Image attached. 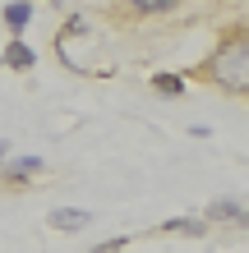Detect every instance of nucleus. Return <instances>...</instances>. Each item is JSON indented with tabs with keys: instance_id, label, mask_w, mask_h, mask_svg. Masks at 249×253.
<instances>
[{
	"instance_id": "obj_1",
	"label": "nucleus",
	"mask_w": 249,
	"mask_h": 253,
	"mask_svg": "<svg viewBox=\"0 0 249 253\" xmlns=\"http://www.w3.org/2000/svg\"><path fill=\"white\" fill-rule=\"evenodd\" d=\"M208 79L222 83L226 92H249V37H231L208 60Z\"/></svg>"
},
{
	"instance_id": "obj_2",
	"label": "nucleus",
	"mask_w": 249,
	"mask_h": 253,
	"mask_svg": "<svg viewBox=\"0 0 249 253\" xmlns=\"http://www.w3.org/2000/svg\"><path fill=\"white\" fill-rule=\"evenodd\" d=\"M47 221H51L55 230H83L88 221H93V212H79V207H55Z\"/></svg>"
},
{
	"instance_id": "obj_3",
	"label": "nucleus",
	"mask_w": 249,
	"mask_h": 253,
	"mask_svg": "<svg viewBox=\"0 0 249 253\" xmlns=\"http://www.w3.org/2000/svg\"><path fill=\"white\" fill-rule=\"evenodd\" d=\"M28 19H33V5H28V0H14V5H5V28H9L14 37L28 28Z\"/></svg>"
},
{
	"instance_id": "obj_4",
	"label": "nucleus",
	"mask_w": 249,
	"mask_h": 253,
	"mask_svg": "<svg viewBox=\"0 0 249 253\" xmlns=\"http://www.w3.org/2000/svg\"><path fill=\"white\" fill-rule=\"evenodd\" d=\"M5 65H9V69H28V65H33V46L14 37L9 46H5Z\"/></svg>"
},
{
	"instance_id": "obj_5",
	"label": "nucleus",
	"mask_w": 249,
	"mask_h": 253,
	"mask_svg": "<svg viewBox=\"0 0 249 253\" xmlns=\"http://www.w3.org/2000/svg\"><path fill=\"white\" fill-rule=\"evenodd\" d=\"M240 216H245V207H240V203H231V198L208 203V221H240Z\"/></svg>"
},
{
	"instance_id": "obj_6",
	"label": "nucleus",
	"mask_w": 249,
	"mask_h": 253,
	"mask_svg": "<svg viewBox=\"0 0 249 253\" xmlns=\"http://www.w3.org/2000/svg\"><path fill=\"white\" fill-rule=\"evenodd\" d=\"M171 235H208V221H194V216H171L166 221Z\"/></svg>"
},
{
	"instance_id": "obj_7",
	"label": "nucleus",
	"mask_w": 249,
	"mask_h": 253,
	"mask_svg": "<svg viewBox=\"0 0 249 253\" xmlns=\"http://www.w3.org/2000/svg\"><path fill=\"white\" fill-rule=\"evenodd\" d=\"M37 170H42V157H23V161H14V166H5L9 180H33Z\"/></svg>"
},
{
	"instance_id": "obj_8",
	"label": "nucleus",
	"mask_w": 249,
	"mask_h": 253,
	"mask_svg": "<svg viewBox=\"0 0 249 253\" xmlns=\"http://www.w3.org/2000/svg\"><path fill=\"white\" fill-rule=\"evenodd\" d=\"M152 87H157L162 97H180V92H185V79H180V74H157Z\"/></svg>"
},
{
	"instance_id": "obj_9",
	"label": "nucleus",
	"mask_w": 249,
	"mask_h": 253,
	"mask_svg": "<svg viewBox=\"0 0 249 253\" xmlns=\"http://www.w3.org/2000/svg\"><path fill=\"white\" fill-rule=\"evenodd\" d=\"M125 5H134L139 14H166V9L180 5V0H125Z\"/></svg>"
},
{
	"instance_id": "obj_10",
	"label": "nucleus",
	"mask_w": 249,
	"mask_h": 253,
	"mask_svg": "<svg viewBox=\"0 0 249 253\" xmlns=\"http://www.w3.org/2000/svg\"><path fill=\"white\" fill-rule=\"evenodd\" d=\"M125 244H129V240H111V244H101V249H93V253H120Z\"/></svg>"
},
{
	"instance_id": "obj_11",
	"label": "nucleus",
	"mask_w": 249,
	"mask_h": 253,
	"mask_svg": "<svg viewBox=\"0 0 249 253\" xmlns=\"http://www.w3.org/2000/svg\"><path fill=\"white\" fill-rule=\"evenodd\" d=\"M0 161H5V138H0Z\"/></svg>"
}]
</instances>
